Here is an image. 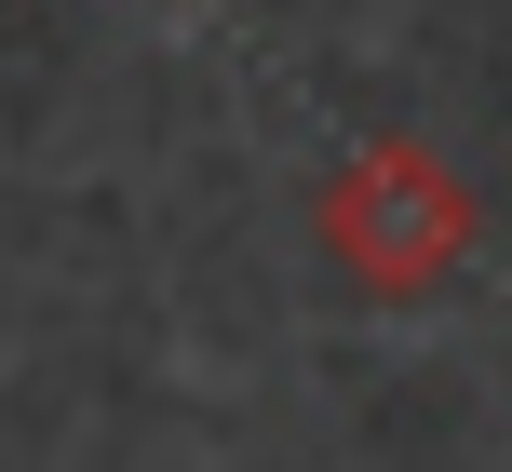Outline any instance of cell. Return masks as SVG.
Listing matches in <instances>:
<instances>
[{
	"mask_svg": "<svg viewBox=\"0 0 512 472\" xmlns=\"http://www.w3.org/2000/svg\"><path fill=\"white\" fill-rule=\"evenodd\" d=\"M310 230H324V257L351 270L364 297H432L445 270L472 257V189H459V162H432L418 135H364L324 176Z\"/></svg>",
	"mask_w": 512,
	"mask_h": 472,
	"instance_id": "cell-1",
	"label": "cell"
}]
</instances>
